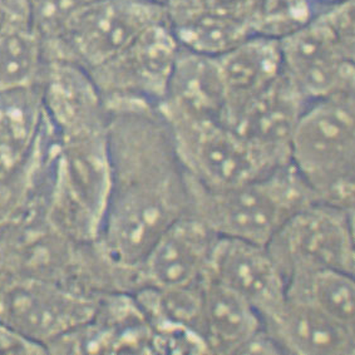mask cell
<instances>
[{"instance_id":"1","label":"cell","mask_w":355,"mask_h":355,"mask_svg":"<svg viewBox=\"0 0 355 355\" xmlns=\"http://www.w3.org/2000/svg\"><path fill=\"white\" fill-rule=\"evenodd\" d=\"M107 112L111 192L96 243L117 268L137 272L162 232L190 214L187 176L157 107Z\"/></svg>"},{"instance_id":"19","label":"cell","mask_w":355,"mask_h":355,"mask_svg":"<svg viewBox=\"0 0 355 355\" xmlns=\"http://www.w3.org/2000/svg\"><path fill=\"white\" fill-rule=\"evenodd\" d=\"M226 92L225 122L283 72L280 42L249 37L216 57Z\"/></svg>"},{"instance_id":"13","label":"cell","mask_w":355,"mask_h":355,"mask_svg":"<svg viewBox=\"0 0 355 355\" xmlns=\"http://www.w3.org/2000/svg\"><path fill=\"white\" fill-rule=\"evenodd\" d=\"M217 237L191 214L178 218L162 232L139 263V289H168L200 282L209 268Z\"/></svg>"},{"instance_id":"7","label":"cell","mask_w":355,"mask_h":355,"mask_svg":"<svg viewBox=\"0 0 355 355\" xmlns=\"http://www.w3.org/2000/svg\"><path fill=\"white\" fill-rule=\"evenodd\" d=\"M285 282L315 270L354 275V211L320 201L297 211L266 243Z\"/></svg>"},{"instance_id":"22","label":"cell","mask_w":355,"mask_h":355,"mask_svg":"<svg viewBox=\"0 0 355 355\" xmlns=\"http://www.w3.org/2000/svg\"><path fill=\"white\" fill-rule=\"evenodd\" d=\"M286 296L314 305L336 322L355 328L354 275L338 270H315L286 280Z\"/></svg>"},{"instance_id":"25","label":"cell","mask_w":355,"mask_h":355,"mask_svg":"<svg viewBox=\"0 0 355 355\" xmlns=\"http://www.w3.org/2000/svg\"><path fill=\"white\" fill-rule=\"evenodd\" d=\"M46 347L23 336L0 319V354H43Z\"/></svg>"},{"instance_id":"29","label":"cell","mask_w":355,"mask_h":355,"mask_svg":"<svg viewBox=\"0 0 355 355\" xmlns=\"http://www.w3.org/2000/svg\"><path fill=\"white\" fill-rule=\"evenodd\" d=\"M158 1H161V3H165L166 0H158Z\"/></svg>"},{"instance_id":"26","label":"cell","mask_w":355,"mask_h":355,"mask_svg":"<svg viewBox=\"0 0 355 355\" xmlns=\"http://www.w3.org/2000/svg\"><path fill=\"white\" fill-rule=\"evenodd\" d=\"M239 354H284L277 340L263 327L245 343Z\"/></svg>"},{"instance_id":"16","label":"cell","mask_w":355,"mask_h":355,"mask_svg":"<svg viewBox=\"0 0 355 355\" xmlns=\"http://www.w3.org/2000/svg\"><path fill=\"white\" fill-rule=\"evenodd\" d=\"M157 108L167 116L225 125L226 92L216 57L180 46L165 98Z\"/></svg>"},{"instance_id":"3","label":"cell","mask_w":355,"mask_h":355,"mask_svg":"<svg viewBox=\"0 0 355 355\" xmlns=\"http://www.w3.org/2000/svg\"><path fill=\"white\" fill-rule=\"evenodd\" d=\"M290 164L318 201L354 211V96L308 103L293 135Z\"/></svg>"},{"instance_id":"18","label":"cell","mask_w":355,"mask_h":355,"mask_svg":"<svg viewBox=\"0 0 355 355\" xmlns=\"http://www.w3.org/2000/svg\"><path fill=\"white\" fill-rule=\"evenodd\" d=\"M46 64L44 40L31 0H4L0 12V93L40 86Z\"/></svg>"},{"instance_id":"5","label":"cell","mask_w":355,"mask_h":355,"mask_svg":"<svg viewBox=\"0 0 355 355\" xmlns=\"http://www.w3.org/2000/svg\"><path fill=\"white\" fill-rule=\"evenodd\" d=\"M354 0H345L279 40L284 71L309 102L354 96Z\"/></svg>"},{"instance_id":"9","label":"cell","mask_w":355,"mask_h":355,"mask_svg":"<svg viewBox=\"0 0 355 355\" xmlns=\"http://www.w3.org/2000/svg\"><path fill=\"white\" fill-rule=\"evenodd\" d=\"M162 117L184 172L204 187H234L274 170L221 122L167 114Z\"/></svg>"},{"instance_id":"17","label":"cell","mask_w":355,"mask_h":355,"mask_svg":"<svg viewBox=\"0 0 355 355\" xmlns=\"http://www.w3.org/2000/svg\"><path fill=\"white\" fill-rule=\"evenodd\" d=\"M263 325L284 354H354L355 328L300 299L286 296L282 310Z\"/></svg>"},{"instance_id":"8","label":"cell","mask_w":355,"mask_h":355,"mask_svg":"<svg viewBox=\"0 0 355 355\" xmlns=\"http://www.w3.org/2000/svg\"><path fill=\"white\" fill-rule=\"evenodd\" d=\"M180 44L167 19L146 29L112 60L89 71L105 108L158 107L165 98Z\"/></svg>"},{"instance_id":"2","label":"cell","mask_w":355,"mask_h":355,"mask_svg":"<svg viewBox=\"0 0 355 355\" xmlns=\"http://www.w3.org/2000/svg\"><path fill=\"white\" fill-rule=\"evenodd\" d=\"M190 214L218 237L266 246L290 217L318 201L291 164L234 187L212 190L186 173Z\"/></svg>"},{"instance_id":"24","label":"cell","mask_w":355,"mask_h":355,"mask_svg":"<svg viewBox=\"0 0 355 355\" xmlns=\"http://www.w3.org/2000/svg\"><path fill=\"white\" fill-rule=\"evenodd\" d=\"M94 0H31L34 23L44 43L57 38L67 23Z\"/></svg>"},{"instance_id":"6","label":"cell","mask_w":355,"mask_h":355,"mask_svg":"<svg viewBox=\"0 0 355 355\" xmlns=\"http://www.w3.org/2000/svg\"><path fill=\"white\" fill-rule=\"evenodd\" d=\"M166 9L158 0H94L44 43L46 60H63L86 71L112 60L133 40L161 21Z\"/></svg>"},{"instance_id":"15","label":"cell","mask_w":355,"mask_h":355,"mask_svg":"<svg viewBox=\"0 0 355 355\" xmlns=\"http://www.w3.org/2000/svg\"><path fill=\"white\" fill-rule=\"evenodd\" d=\"M168 26L178 44L218 57L251 37L241 0H166Z\"/></svg>"},{"instance_id":"20","label":"cell","mask_w":355,"mask_h":355,"mask_svg":"<svg viewBox=\"0 0 355 355\" xmlns=\"http://www.w3.org/2000/svg\"><path fill=\"white\" fill-rule=\"evenodd\" d=\"M201 338L207 353L239 354L263 320L243 297L205 274Z\"/></svg>"},{"instance_id":"23","label":"cell","mask_w":355,"mask_h":355,"mask_svg":"<svg viewBox=\"0 0 355 355\" xmlns=\"http://www.w3.org/2000/svg\"><path fill=\"white\" fill-rule=\"evenodd\" d=\"M251 37L282 40L306 26L320 7L313 0H241Z\"/></svg>"},{"instance_id":"11","label":"cell","mask_w":355,"mask_h":355,"mask_svg":"<svg viewBox=\"0 0 355 355\" xmlns=\"http://www.w3.org/2000/svg\"><path fill=\"white\" fill-rule=\"evenodd\" d=\"M308 103L283 69L270 86L232 113L225 125L270 168H277L290 162L293 135Z\"/></svg>"},{"instance_id":"21","label":"cell","mask_w":355,"mask_h":355,"mask_svg":"<svg viewBox=\"0 0 355 355\" xmlns=\"http://www.w3.org/2000/svg\"><path fill=\"white\" fill-rule=\"evenodd\" d=\"M44 125L40 86L0 93V175L33 158Z\"/></svg>"},{"instance_id":"10","label":"cell","mask_w":355,"mask_h":355,"mask_svg":"<svg viewBox=\"0 0 355 355\" xmlns=\"http://www.w3.org/2000/svg\"><path fill=\"white\" fill-rule=\"evenodd\" d=\"M99 300L35 277L0 280V319L46 348L89 322Z\"/></svg>"},{"instance_id":"4","label":"cell","mask_w":355,"mask_h":355,"mask_svg":"<svg viewBox=\"0 0 355 355\" xmlns=\"http://www.w3.org/2000/svg\"><path fill=\"white\" fill-rule=\"evenodd\" d=\"M52 158L53 224L76 243H96L111 192L107 127L54 137Z\"/></svg>"},{"instance_id":"14","label":"cell","mask_w":355,"mask_h":355,"mask_svg":"<svg viewBox=\"0 0 355 355\" xmlns=\"http://www.w3.org/2000/svg\"><path fill=\"white\" fill-rule=\"evenodd\" d=\"M40 88L46 125L55 137L108 125L103 98L83 67L68 60H46Z\"/></svg>"},{"instance_id":"27","label":"cell","mask_w":355,"mask_h":355,"mask_svg":"<svg viewBox=\"0 0 355 355\" xmlns=\"http://www.w3.org/2000/svg\"><path fill=\"white\" fill-rule=\"evenodd\" d=\"M315 3L318 7H327V6H331V4H338V3H342L345 0H313Z\"/></svg>"},{"instance_id":"28","label":"cell","mask_w":355,"mask_h":355,"mask_svg":"<svg viewBox=\"0 0 355 355\" xmlns=\"http://www.w3.org/2000/svg\"><path fill=\"white\" fill-rule=\"evenodd\" d=\"M3 4H4V0H0V12H1V8H3Z\"/></svg>"},{"instance_id":"12","label":"cell","mask_w":355,"mask_h":355,"mask_svg":"<svg viewBox=\"0 0 355 355\" xmlns=\"http://www.w3.org/2000/svg\"><path fill=\"white\" fill-rule=\"evenodd\" d=\"M206 274L243 297L263 322L277 315L286 300V282L263 245L217 237Z\"/></svg>"}]
</instances>
